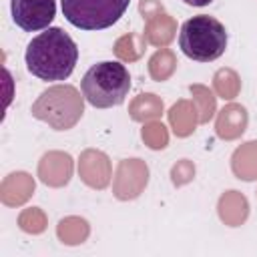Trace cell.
Returning <instances> with one entry per match:
<instances>
[{"mask_svg": "<svg viewBox=\"0 0 257 257\" xmlns=\"http://www.w3.org/2000/svg\"><path fill=\"white\" fill-rule=\"evenodd\" d=\"M26 68L40 80H64L72 74L78 48L58 26H48L34 36L26 48Z\"/></svg>", "mask_w": 257, "mask_h": 257, "instance_id": "cell-1", "label": "cell"}, {"mask_svg": "<svg viewBox=\"0 0 257 257\" xmlns=\"http://www.w3.org/2000/svg\"><path fill=\"white\" fill-rule=\"evenodd\" d=\"M80 88L84 98L94 108H110L118 106L131 88V74L124 64L104 60L86 70L80 80Z\"/></svg>", "mask_w": 257, "mask_h": 257, "instance_id": "cell-2", "label": "cell"}, {"mask_svg": "<svg viewBox=\"0 0 257 257\" xmlns=\"http://www.w3.org/2000/svg\"><path fill=\"white\" fill-rule=\"evenodd\" d=\"M179 46L185 52V56L197 62H211L225 52L227 30L217 18L209 14H199L189 18L181 26Z\"/></svg>", "mask_w": 257, "mask_h": 257, "instance_id": "cell-3", "label": "cell"}, {"mask_svg": "<svg viewBox=\"0 0 257 257\" xmlns=\"http://www.w3.org/2000/svg\"><path fill=\"white\" fill-rule=\"evenodd\" d=\"M64 18L80 30H104L118 22L131 0H60Z\"/></svg>", "mask_w": 257, "mask_h": 257, "instance_id": "cell-4", "label": "cell"}, {"mask_svg": "<svg viewBox=\"0 0 257 257\" xmlns=\"http://www.w3.org/2000/svg\"><path fill=\"white\" fill-rule=\"evenodd\" d=\"M54 14L56 0H12V20L24 32L46 30Z\"/></svg>", "mask_w": 257, "mask_h": 257, "instance_id": "cell-5", "label": "cell"}, {"mask_svg": "<svg viewBox=\"0 0 257 257\" xmlns=\"http://www.w3.org/2000/svg\"><path fill=\"white\" fill-rule=\"evenodd\" d=\"M185 4H189V6H207V4H211L213 0H183Z\"/></svg>", "mask_w": 257, "mask_h": 257, "instance_id": "cell-6", "label": "cell"}]
</instances>
